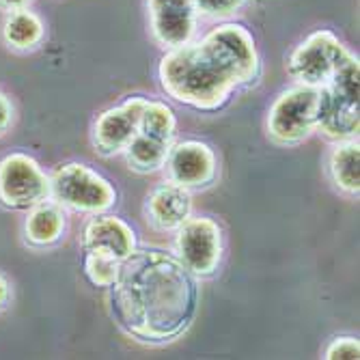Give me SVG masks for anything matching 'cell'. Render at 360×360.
I'll use <instances>...</instances> for the list:
<instances>
[{"mask_svg": "<svg viewBox=\"0 0 360 360\" xmlns=\"http://www.w3.org/2000/svg\"><path fill=\"white\" fill-rule=\"evenodd\" d=\"M112 309L123 328L143 341H171L190 323L196 287L177 259L160 250H134L119 266Z\"/></svg>", "mask_w": 360, "mask_h": 360, "instance_id": "1", "label": "cell"}, {"mask_svg": "<svg viewBox=\"0 0 360 360\" xmlns=\"http://www.w3.org/2000/svg\"><path fill=\"white\" fill-rule=\"evenodd\" d=\"M257 74L252 35L240 24H222L199 44L171 48L160 63L162 89L199 110H218L236 86L252 82Z\"/></svg>", "mask_w": 360, "mask_h": 360, "instance_id": "2", "label": "cell"}, {"mask_svg": "<svg viewBox=\"0 0 360 360\" xmlns=\"http://www.w3.org/2000/svg\"><path fill=\"white\" fill-rule=\"evenodd\" d=\"M360 63L349 54L335 72V76L319 86L317 129L333 141H349L358 136V89Z\"/></svg>", "mask_w": 360, "mask_h": 360, "instance_id": "3", "label": "cell"}, {"mask_svg": "<svg viewBox=\"0 0 360 360\" xmlns=\"http://www.w3.org/2000/svg\"><path fill=\"white\" fill-rule=\"evenodd\" d=\"M50 196L65 207L86 214H104L117 201L112 184L93 169L70 162L60 165L50 175Z\"/></svg>", "mask_w": 360, "mask_h": 360, "instance_id": "4", "label": "cell"}, {"mask_svg": "<svg viewBox=\"0 0 360 360\" xmlns=\"http://www.w3.org/2000/svg\"><path fill=\"white\" fill-rule=\"evenodd\" d=\"M319 89L298 84L283 91L268 110V134L281 145L307 141L317 129Z\"/></svg>", "mask_w": 360, "mask_h": 360, "instance_id": "5", "label": "cell"}, {"mask_svg": "<svg viewBox=\"0 0 360 360\" xmlns=\"http://www.w3.org/2000/svg\"><path fill=\"white\" fill-rule=\"evenodd\" d=\"M349 56L343 44L330 30H317L309 35L287 60V70L298 84L323 86L328 82L339 65Z\"/></svg>", "mask_w": 360, "mask_h": 360, "instance_id": "6", "label": "cell"}, {"mask_svg": "<svg viewBox=\"0 0 360 360\" xmlns=\"http://www.w3.org/2000/svg\"><path fill=\"white\" fill-rule=\"evenodd\" d=\"M50 196V177L26 153L0 160V203L11 210H30Z\"/></svg>", "mask_w": 360, "mask_h": 360, "instance_id": "7", "label": "cell"}, {"mask_svg": "<svg viewBox=\"0 0 360 360\" xmlns=\"http://www.w3.org/2000/svg\"><path fill=\"white\" fill-rule=\"evenodd\" d=\"M175 250L179 264L194 276L216 272L222 257L220 226L212 218H188L177 226Z\"/></svg>", "mask_w": 360, "mask_h": 360, "instance_id": "8", "label": "cell"}, {"mask_svg": "<svg viewBox=\"0 0 360 360\" xmlns=\"http://www.w3.org/2000/svg\"><path fill=\"white\" fill-rule=\"evenodd\" d=\"M145 97H129L121 106L102 112L93 123V145L104 155L123 153L139 134Z\"/></svg>", "mask_w": 360, "mask_h": 360, "instance_id": "9", "label": "cell"}, {"mask_svg": "<svg viewBox=\"0 0 360 360\" xmlns=\"http://www.w3.org/2000/svg\"><path fill=\"white\" fill-rule=\"evenodd\" d=\"M165 167L173 184L181 188H203L216 177V155L199 141H186L169 149Z\"/></svg>", "mask_w": 360, "mask_h": 360, "instance_id": "10", "label": "cell"}, {"mask_svg": "<svg viewBox=\"0 0 360 360\" xmlns=\"http://www.w3.org/2000/svg\"><path fill=\"white\" fill-rule=\"evenodd\" d=\"M194 0H149L151 32L160 46L177 48L194 32Z\"/></svg>", "mask_w": 360, "mask_h": 360, "instance_id": "11", "label": "cell"}, {"mask_svg": "<svg viewBox=\"0 0 360 360\" xmlns=\"http://www.w3.org/2000/svg\"><path fill=\"white\" fill-rule=\"evenodd\" d=\"M84 252H100L123 261L136 248V236L125 220L117 216H97L84 226L82 236Z\"/></svg>", "mask_w": 360, "mask_h": 360, "instance_id": "12", "label": "cell"}, {"mask_svg": "<svg viewBox=\"0 0 360 360\" xmlns=\"http://www.w3.org/2000/svg\"><path fill=\"white\" fill-rule=\"evenodd\" d=\"M192 199L188 188H181L173 181L158 186L147 199V216L155 229L169 231L177 229L190 218Z\"/></svg>", "mask_w": 360, "mask_h": 360, "instance_id": "13", "label": "cell"}, {"mask_svg": "<svg viewBox=\"0 0 360 360\" xmlns=\"http://www.w3.org/2000/svg\"><path fill=\"white\" fill-rule=\"evenodd\" d=\"M63 229H65L63 205L46 199L30 207L24 222V236L32 246H50L60 240Z\"/></svg>", "mask_w": 360, "mask_h": 360, "instance_id": "14", "label": "cell"}, {"mask_svg": "<svg viewBox=\"0 0 360 360\" xmlns=\"http://www.w3.org/2000/svg\"><path fill=\"white\" fill-rule=\"evenodd\" d=\"M330 175L337 188L347 194H358L360 190V147L356 139L339 141L330 153Z\"/></svg>", "mask_w": 360, "mask_h": 360, "instance_id": "15", "label": "cell"}, {"mask_svg": "<svg viewBox=\"0 0 360 360\" xmlns=\"http://www.w3.org/2000/svg\"><path fill=\"white\" fill-rule=\"evenodd\" d=\"M3 37L15 50H32L44 39V24L32 11L20 7L7 15L3 26Z\"/></svg>", "mask_w": 360, "mask_h": 360, "instance_id": "16", "label": "cell"}, {"mask_svg": "<svg viewBox=\"0 0 360 360\" xmlns=\"http://www.w3.org/2000/svg\"><path fill=\"white\" fill-rule=\"evenodd\" d=\"M169 149H171L169 143H162L158 139H151V136L139 132L134 136V141L125 147L123 153H125L129 169H134L136 173H153L165 167Z\"/></svg>", "mask_w": 360, "mask_h": 360, "instance_id": "17", "label": "cell"}, {"mask_svg": "<svg viewBox=\"0 0 360 360\" xmlns=\"http://www.w3.org/2000/svg\"><path fill=\"white\" fill-rule=\"evenodd\" d=\"M175 129H177V121H175L173 110L167 104H162V102L147 100L145 110L141 115L139 132H143V134H147L151 139H158L162 143L173 145Z\"/></svg>", "mask_w": 360, "mask_h": 360, "instance_id": "18", "label": "cell"}, {"mask_svg": "<svg viewBox=\"0 0 360 360\" xmlns=\"http://www.w3.org/2000/svg\"><path fill=\"white\" fill-rule=\"evenodd\" d=\"M121 261L100 255V252H84V272L93 285L110 287L117 281Z\"/></svg>", "mask_w": 360, "mask_h": 360, "instance_id": "19", "label": "cell"}, {"mask_svg": "<svg viewBox=\"0 0 360 360\" xmlns=\"http://www.w3.org/2000/svg\"><path fill=\"white\" fill-rule=\"evenodd\" d=\"M328 360H358L360 358V343L354 337H339L326 349Z\"/></svg>", "mask_w": 360, "mask_h": 360, "instance_id": "20", "label": "cell"}, {"mask_svg": "<svg viewBox=\"0 0 360 360\" xmlns=\"http://www.w3.org/2000/svg\"><path fill=\"white\" fill-rule=\"evenodd\" d=\"M242 3L244 0H194V9L201 11L203 15L224 18V15H231L236 9H240Z\"/></svg>", "mask_w": 360, "mask_h": 360, "instance_id": "21", "label": "cell"}, {"mask_svg": "<svg viewBox=\"0 0 360 360\" xmlns=\"http://www.w3.org/2000/svg\"><path fill=\"white\" fill-rule=\"evenodd\" d=\"M11 121H13V106L9 102V97L0 93V136L9 129Z\"/></svg>", "mask_w": 360, "mask_h": 360, "instance_id": "22", "label": "cell"}, {"mask_svg": "<svg viewBox=\"0 0 360 360\" xmlns=\"http://www.w3.org/2000/svg\"><path fill=\"white\" fill-rule=\"evenodd\" d=\"M9 300V283L0 276V309H3Z\"/></svg>", "mask_w": 360, "mask_h": 360, "instance_id": "23", "label": "cell"}, {"mask_svg": "<svg viewBox=\"0 0 360 360\" xmlns=\"http://www.w3.org/2000/svg\"><path fill=\"white\" fill-rule=\"evenodd\" d=\"M26 3H28V0H0V7H5V9L13 11V9H20V7H24Z\"/></svg>", "mask_w": 360, "mask_h": 360, "instance_id": "24", "label": "cell"}]
</instances>
